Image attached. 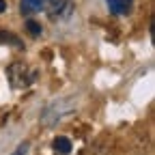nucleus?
<instances>
[{
  "label": "nucleus",
  "instance_id": "nucleus-1",
  "mask_svg": "<svg viewBox=\"0 0 155 155\" xmlns=\"http://www.w3.org/2000/svg\"><path fill=\"white\" fill-rule=\"evenodd\" d=\"M75 11V2L73 0H48L45 2V13L52 22H63L69 19Z\"/></svg>",
  "mask_w": 155,
  "mask_h": 155
},
{
  "label": "nucleus",
  "instance_id": "nucleus-2",
  "mask_svg": "<svg viewBox=\"0 0 155 155\" xmlns=\"http://www.w3.org/2000/svg\"><path fill=\"white\" fill-rule=\"evenodd\" d=\"M7 73H9V80H11V86H13V88H26V86L30 84V80H32V75L28 73V67H26L24 63H13V65H9Z\"/></svg>",
  "mask_w": 155,
  "mask_h": 155
},
{
  "label": "nucleus",
  "instance_id": "nucleus-3",
  "mask_svg": "<svg viewBox=\"0 0 155 155\" xmlns=\"http://www.w3.org/2000/svg\"><path fill=\"white\" fill-rule=\"evenodd\" d=\"M48 0H19V11L22 15H35L45 7Z\"/></svg>",
  "mask_w": 155,
  "mask_h": 155
},
{
  "label": "nucleus",
  "instance_id": "nucleus-4",
  "mask_svg": "<svg viewBox=\"0 0 155 155\" xmlns=\"http://www.w3.org/2000/svg\"><path fill=\"white\" fill-rule=\"evenodd\" d=\"M52 147H54V153H56V155H69V153H71V140L65 138V136L54 138Z\"/></svg>",
  "mask_w": 155,
  "mask_h": 155
},
{
  "label": "nucleus",
  "instance_id": "nucleus-5",
  "mask_svg": "<svg viewBox=\"0 0 155 155\" xmlns=\"http://www.w3.org/2000/svg\"><path fill=\"white\" fill-rule=\"evenodd\" d=\"M106 2H108L110 11L116 13V15H125L131 9V0H106Z\"/></svg>",
  "mask_w": 155,
  "mask_h": 155
},
{
  "label": "nucleus",
  "instance_id": "nucleus-6",
  "mask_svg": "<svg viewBox=\"0 0 155 155\" xmlns=\"http://www.w3.org/2000/svg\"><path fill=\"white\" fill-rule=\"evenodd\" d=\"M26 30H28L30 37H39V35H41V26H39L35 19H28V22H26Z\"/></svg>",
  "mask_w": 155,
  "mask_h": 155
},
{
  "label": "nucleus",
  "instance_id": "nucleus-7",
  "mask_svg": "<svg viewBox=\"0 0 155 155\" xmlns=\"http://www.w3.org/2000/svg\"><path fill=\"white\" fill-rule=\"evenodd\" d=\"M26 147H28V144H19V147L15 149V153H13V155H24V151H26Z\"/></svg>",
  "mask_w": 155,
  "mask_h": 155
},
{
  "label": "nucleus",
  "instance_id": "nucleus-8",
  "mask_svg": "<svg viewBox=\"0 0 155 155\" xmlns=\"http://www.w3.org/2000/svg\"><path fill=\"white\" fill-rule=\"evenodd\" d=\"M7 11V0H0V13Z\"/></svg>",
  "mask_w": 155,
  "mask_h": 155
}]
</instances>
